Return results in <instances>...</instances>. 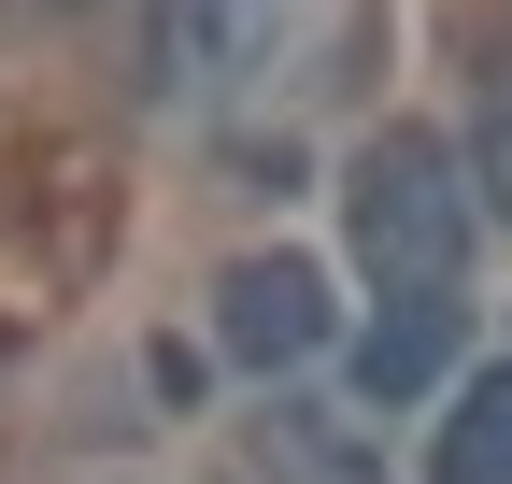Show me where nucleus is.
Masks as SVG:
<instances>
[{
	"mask_svg": "<svg viewBox=\"0 0 512 484\" xmlns=\"http://www.w3.org/2000/svg\"><path fill=\"white\" fill-rule=\"evenodd\" d=\"M328 271L313 257H228L214 271V342L242 356V371H299V356H328Z\"/></svg>",
	"mask_w": 512,
	"mask_h": 484,
	"instance_id": "obj_2",
	"label": "nucleus"
},
{
	"mask_svg": "<svg viewBox=\"0 0 512 484\" xmlns=\"http://www.w3.org/2000/svg\"><path fill=\"white\" fill-rule=\"evenodd\" d=\"M427 484H512V371H470V385H456Z\"/></svg>",
	"mask_w": 512,
	"mask_h": 484,
	"instance_id": "obj_4",
	"label": "nucleus"
},
{
	"mask_svg": "<svg viewBox=\"0 0 512 484\" xmlns=\"http://www.w3.org/2000/svg\"><path fill=\"white\" fill-rule=\"evenodd\" d=\"M441 371H456V299H399V314H370V342H356V399L384 413V399H427Z\"/></svg>",
	"mask_w": 512,
	"mask_h": 484,
	"instance_id": "obj_3",
	"label": "nucleus"
},
{
	"mask_svg": "<svg viewBox=\"0 0 512 484\" xmlns=\"http://www.w3.org/2000/svg\"><path fill=\"white\" fill-rule=\"evenodd\" d=\"M271 442H299V484H370V470H356L328 428H313V413H271Z\"/></svg>",
	"mask_w": 512,
	"mask_h": 484,
	"instance_id": "obj_5",
	"label": "nucleus"
},
{
	"mask_svg": "<svg viewBox=\"0 0 512 484\" xmlns=\"http://www.w3.org/2000/svg\"><path fill=\"white\" fill-rule=\"evenodd\" d=\"M342 242H356V271L384 285V314H399V299H456V271H470V171H456V143H441V129L356 143Z\"/></svg>",
	"mask_w": 512,
	"mask_h": 484,
	"instance_id": "obj_1",
	"label": "nucleus"
}]
</instances>
